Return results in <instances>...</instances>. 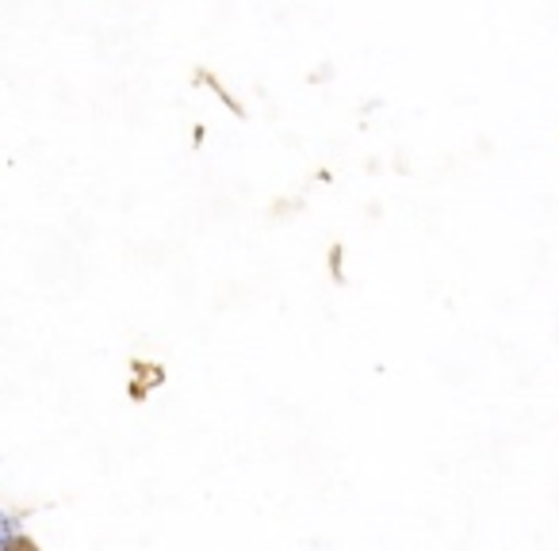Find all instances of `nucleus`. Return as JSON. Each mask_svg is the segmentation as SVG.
<instances>
[{"label":"nucleus","mask_w":559,"mask_h":551,"mask_svg":"<svg viewBox=\"0 0 559 551\" xmlns=\"http://www.w3.org/2000/svg\"><path fill=\"white\" fill-rule=\"evenodd\" d=\"M9 543H16V528H12L9 517H0V551L9 548Z\"/></svg>","instance_id":"nucleus-1"}]
</instances>
